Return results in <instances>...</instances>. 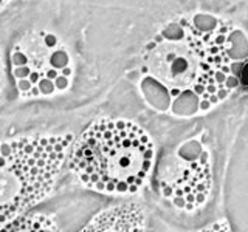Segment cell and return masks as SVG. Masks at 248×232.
Returning a JSON list of instances; mask_svg holds the SVG:
<instances>
[{"mask_svg":"<svg viewBox=\"0 0 248 232\" xmlns=\"http://www.w3.org/2000/svg\"><path fill=\"white\" fill-rule=\"evenodd\" d=\"M138 187H140V184H136V183H133V184L129 186V192H132V193H135L136 190H138Z\"/></svg>","mask_w":248,"mask_h":232,"instance_id":"cb8c5ba5","label":"cell"},{"mask_svg":"<svg viewBox=\"0 0 248 232\" xmlns=\"http://www.w3.org/2000/svg\"><path fill=\"white\" fill-rule=\"evenodd\" d=\"M186 201H188V203H192V201H194V195H192V193H188V195H186Z\"/></svg>","mask_w":248,"mask_h":232,"instance_id":"4316f807","label":"cell"},{"mask_svg":"<svg viewBox=\"0 0 248 232\" xmlns=\"http://www.w3.org/2000/svg\"><path fill=\"white\" fill-rule=\"evenodd\" d=\"M209 105H211V101H209V99H203V101L200 102V108H202V110H208Z\"/></svg>","mask_w":248,"mask_h":232,"instance_id":"ac0fdd59","label":"cell"},{"mask_svg":"<svg viewBox=\"0 0 248 232\" xmlns=\"http://www.w3.org/2000/svg\"><path fill=\"white\" fill-rule=\"evenodd\" d=\"M205 90H206V88H205L203 85H200V84L194 87V92L197 93V94H203V93H205Z\"/></svg>","mask_w":248,"mask_h":232,"instance_id":"d6986e66","label":"cell"},{"mask_svg":"<svg viewBox=\"0 0 248 232\" xmlns=\"http://www.w3.org/2000/svg\"><path fill=\"white\" fill-rule=\"evenodd\" d=\"M30 74H31V71H30V68H28V67H19V68H16V70H14V76H16V78H19V79L30 78Z\"/></svg>","mask_w":248,"mask_h":232,"instance_id":"8992f818","label":"cell"},{"mask_svg":"<svg viewBox=\"0 0 248 232\" xmlns=\"http://www.w3.org/2000/svg\"><path fill=\"white\" fill-rule=\"evenodd\" d=\"M12 149H11V144H2V156L3 158H8L11 155Z\"/></svg>","mask_w":248,"mask_h":232,"instance_id":"5bb4252c","label":"cell"},{"mask_svg":"<svg viewBox=\"0 0 248 232\" xmlns=\"http://www.w3.org/2000/svg\"><path fill=\"white\" fill-rule=\"evenodd\" d=\"M217 96H219L220 99H225V97L228 96V88H226V87H220V88L217 90Z\"/></svg>","mask_w":248,"mask_h":232,"instance_id":"9a60e30c","label":"cell"},{"mask_svg":"<svg viewBox=\"0 0 248 232\" xmlns=\"http://www.w3.org/2000/svg\"><path fill=\"white\" fill-rule=\"evenodd\" d=\"M154 159L151 138L129 121L101 119L78 138L70 164L87 187L96 183L141 186Z\"/></svg>","mask_w":248,"mask_h":232,"instance_id":"6da1fadb","label":"cell"},{"mask_svg":"<svg viewBox=\"0 0 248 232\" xmlns=\"http://www.w3.org/2000/svg\"><path fill=\"white\" fill-rule=\"evenodd\" d=\"M45 44L48 46L56 45V37H54V36H47V37H45Z\"/></svg>","mask_w":248,"mask_h":232,"instance_id":"e0dca14e","label":"cell"},{"mask_svg":"<svg viewBox=\"0 0 248 232\" xmlns=\"http://www.w3.org/2000/svg\"><path fill=\"white\" fill-rule=\"evenodd\" d=\"M67 84H68V82H67V78H65V76H57V78H56V87H57V88L64 90V88L67 87Z\"/></svg>","mask_w":248,"mask_h":232,"instance_id":"30bf717a","label":"cell"},{"mask_svg":"<svg viewBox=\"0 0 248 232\" xmlns=\"http://www.w3.org/2000/svg\"><path fill=\"white\" fill-rule=\"evenodd\" d=\"M31 81L30 79H22L20 82H19V88L22 90V92H28V90H31Z\"/></svg>","mask_w":248,"mask_h":232,"instance_id":"9c48e42d","label":"cell"},{"mask_svg":"<svg viewBox=\"0 0 248 232\" xmlns=\"http://www.w3.org/2000/svg\"><path fill=\"white\" fill-rule=\"evenodd\" d=\"M226 73H223V71H216L214 73V78H216V81H217V84H225V81H226V76H225Z\"/></svg>","mask_w":248,"mask_h":232,"instance_id":"4fadbf2b","label":"cell"},{"mask_svg":"<svg viewBox=\"0 0 248 232\" xmlns=\"http://www.w3.org/2000/svg\"><path fill=\"white\" fill-rule=\"evenodd\" d=\"M196 200H197V203H203V201H205V195H203V193H199V195L196 196Z\"/></svg>","mask_w":248,"mask_h":232,"instance_id":"d4e9b609","label":"cell"},{"mask_svg":"<svg viewBox=\"0 0 248 232\" xmlns=\"http://www.w3.org/2000/svg\"><path fill=\"white\" fill-rule=\"evenodd\" d=\"M239 79H241V84L248 90V62L244 64L242 71H241V74H239Z\"/></svg>","mask_w":248,"mask_h":232,"instance_id":"52a82bcc","label":"cell"},{"mask_svg":"<svg viewBox=\"0 0 248 232\" xmlns=\"http://www.w3.org/2000/svg\"><path fill=\"white\" fill-rule=\"evenodd\" d=\"M219 99H220V97H219L216 93H211V96H209V101H211V104H217V102H219Z\"/></svg>","mask_w":248,"mask_h":232,"instance_id":"ffe728a7","label":"cell"},{"mask_svg":"<svg viewBox=\"0 0 248 232\" xmlns=\"http://www.w3.org/2000/svg\"><path fill=\"white\" fill-rule=\"evenodd\" d=\"M174 204H175V206H178V207H185V206H186L185 200H183L181 196H178V195L174 198Z\"/></svg>","mask_w":248,"mask_h":232,"instance_id":"2e32d148","label":"cell"},{"mask_svg":"<svg viewBox=\"0 0 248 232\" xmlns=\"http://www.w3.org/2000/svg\"><path fill=\"white\" fill-rule=\"evenodd\" d=\"M217 90H219V87L214 85V84H209V85L206 87V92H209V93H216Z\"/></svg>","mask_w":248,"mask_h":232,"instance_id":"44dd1931","label":"cell"},{"mask_svg":"<svg viewBox=\"0 0 248 232\" xmlns=\"http://www.w3.org/2000/svg\"><path fill=\"white\" fill-rule=\"evenodd\" d=\"M242 67H244V64H241V62L233 64V65H231V71H233V74L239 78V74H241V71H242Z\"/></svg>","mask_w":248,"mask_h":232,"instance_id":"7c38bea8","label":"cell"},{"mask_svg":"<svg viewBox=\"0 0 248 232\" xmlns=\"http://www.w3.org/2000/svg\"><path fill=\"white\" fill-rule=\"evenodd\" d=\"M161 40H163L161 36H157V37H155V42H161Z\"/></svg>","mask_w":248,"mask_h":232,"instance_id":"1f68e13d","label":"cell"},{"mask_svg":"<svg viewBox=\"0 0 248 232\" xmlns=\"http://www.w3.org/2000/svg\"><path fill=\"white\" fill-rule=\"evenodd\" d=\"M230 70H231V68H230L228 65H223V67H222V71H223V73H230Z\"/></svg>","mask_w":248,"mask_h":232,"instance_id":"f546056e","label":"cell"},{"mask_svg":"<svg viewBox=\"0 0 248 232\" xmlns=\"http://www.w3.org/2000/svg\"><path fill=\"white\" fill-rule=\"evenodd\" d=\"M163 193H165L166 196H171V195H172V189H171V187H165Z\"/></svg>","mask_w":248,"mask_h":232,"instance_id":"484cf974","label":"cell"},{"mask_svg":"<svg viewBox=\"0 0 248 232\" xmlns=\"http://www.w3.org/2000/svg\"><path fill=\"white\" fill-rule=\"evenodd\" d=\"M72 135L65 138H41L33 167L27 139L20 138L11 144V155L0 159L2 166V193L11 192L2 198V225L5 226L11 215L34 204L54 183L64 159L67 144Z\"/></svg>","mask_w":248,"mask_h":232,"instance_id":"7a4b0ae2","label":"cell"},{"mask_svg":"<svg viewBox=\"0 0 248 232\" xmlns=\"http://www.w3.org/2000/svg\"><path fill=\"white\" fill-rule=\"evenodd\" d=\"M39 88H41V92L45 93V94H51V93L54 92V84L51 82L50 78H48V79H42L41 82H39Z\"/></svg>","mask_w":248,"mask_h":232,"instance_id":"5b68a950","label":"cell"},{"mask_svg":"<svg viewBox=\"0 0 248 232\" xmlns=\"http://www.w3.org/2000/svg\"><path fill=\"white\" fill-rule=\"evenodd\" d=\"M47 76H48L50 79H56V78H57V71H56V70H50V71L47 73Z\"/></svg>","mask_w":248,"mask_h":232,"instance_id":"7402d4cb","label":"cell"},{"mask_svg":"<svg viewBox=\"0 0 248 232\" xmlns=\"http://www.w3.org/2000/svg\"><path fill=\"white\" fill-rule=\"evenodd\" d=\"M53 231L54 225L50 218L37 215V217H28L20 218L14 223H11V228H5V231Z\"/></svg>","mask_w":248,"mask_h":232,"instance_id":"3957f363","label":"cell"},{"mask_svg":"<svg viewBox=\"0 0 248 232\" xmlns=\"http://www.w3.org/2000/svg\"><path fill=\"white\" fill-rule=\"evenodd\" d=\"M239 85V79H237V76H228L226 78V81H225V87L226 88H234V87H237Z\"/></svg>","mask_w":248,"mask_h":232,"instance_id":"ba28073f","label":"cell"},{"mask_svg":"<svg viewBox=\"0 0 248 232\" xmlns=\"http://www.w3.org/2000/svg\"><path fill=\"white\" fill-rule=\"evenodd\" d=\"M51 64H53L56 68H62V67L67 64V56H65V53L57 51V53L51 57Z\"/></svg>","mask_w":248,"mask_h":232,"instance_id":"277c9868","label":"cell"},{"mask_svg":"<svg viewBox=\"0 0 248 232\" xmlns=\"http://www.w3.org/2000/svg\"><path fill=\"white\" fill-rule=\"evenodd\" d=\"M30 81H31L33 84L37 82V81H39V74H37V73H31V74H30Z\"/></svg>","mask_w":248,"mask_h":232,"instance_id":"603a6c76","label":"cell"},{"mask_svg":"<svg viewBox=\"0 0 248 232\" xmlns=\"http://www.w3.org/2000/svg\"><path fill=\"white\" fill-rule=\"evenodd\" d=\"M178 93H180V90H178V88H172V90H171V94H172V96H177Z\"/></svg>","mask_w":248,"mask_h":232,"instance_id":"4dcf8cb0","label":"cell"},{"mask_svg":"<svg viewBox=\"0 0 248 232\" xmlns=\"http://www.w3.org/2000/svg\"><path fill=\"white\" fill-rule=\"evenodd\" d=\"M70 73H72L70 68H64V70H62V74H64V76H70Z\"/></svg>","mask_w":248,"mask_h":232,"instance_id":"83f0119b","label":"cell"},{"mask_svg":"<svg viewBox=\"0 0 248 232\" xmlns=\"http://www.w3.org/2000/svg\"><path fill=\"white\" fill-rule=\"evenodd\" d=\"M12 60H14V64H16V65H25V62H27L25 56H22L20 53H16V54H14V57H12Z\"/></svg>","mask_w":248,"mask_h":232,"instance_id":"8fae6325","label":"cell"},{"mask_svg":"<svg viewBox=\"0 0 248 232\" xmlns=\"http://www.w3.org/2000/svg\"><path fill=\"white\" fill-rule=\"evenodd\" d=\"M39 93H41V88H37V87L31 88V94H34V96H36V94H39Z\"/></svg>","mask_w":248,"mask_h":232,"instance_id":"f1b7e54d","label":"cell"}]
</instances>
